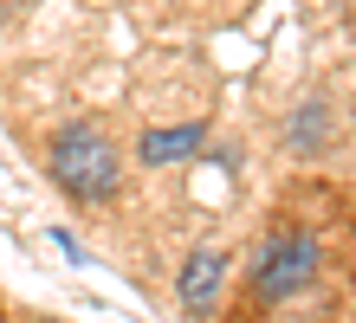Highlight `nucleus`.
<instances>
[{
	"instance_id": "obj_1",
	"label": "nucleus",
	"mask_w": 356,
	"mask_h": 323,
	"mask_svg": "<svg viewBox=\"0 0 356 323\" xmlns=\"http://www.w3.org/2000/svg\"><path fill=\"white\" fill-rule=\"evenodd\" d=\"M234 323H356V194L291 181L253 246Z\"/></svg>"
},
{
	"instance_id": "obj_2",
	"label": "nucleus",
	"mask_w": 356,
	"mask_h": 323,
	"mask_svg": "<svg viewBox=\"0 0 356 323\" xmlns=\"http://www.w3.org/2000/svg\"><path fill=\"white\" fill-rule=\"evenodd\" d=\"M46 168L52 181L72 194V201H104L117 188V142L104 136L97 123H65L46 142Z\"/></svg>"
},
{
	"instance_id": "obj_4",
	"label": "nucleus",
	"mask_w": 356,
	"mask_h": 323,
	"mask_svg": "<svg viewBox=\"0 0 356 323\" xmlns=\"http://www.w3.org/2000/svg\"><path fill=\"white\" fill-rule=\"evenodd\" d=\"M201 142H207V123H175V129H149V136L136 142V156L149 168H169V162H188Z\"/></svg>"
},
{
	"instance_id": "obj_3",
	"label": "nucleus",
	"mask_w": 356,
	"mask_h": 323,
	"mask_svg": "<svg viewBox=\"0 0 356 323\" xmlns=\"http://www.w3.org/2000/svg\"><path fill=\"white\" fill-rule=\"evenodd\" d=\"M220 278H227V252L220 246H201L195 258L181 265V310H195V317H207L214 310V297H220Z\"/></svg>"
},
{
	"instance_id": "obj_5",
	"label": "nucleus",
	"mask_w": 356,
	"mask_h": 323,
	"mask_svg": "<svg viewBox=\"0 0 356 323\" xmlns=\"http://www.w3.org/2000/svg\"><path fill=\"white\" fill-rule=\"evenodd\" d=\"M324 123H330V110H324V103H305V110L291 117V136H285V142H291V149H318V142H324V136H318Z\"/></svg>"
}]
</instances>
